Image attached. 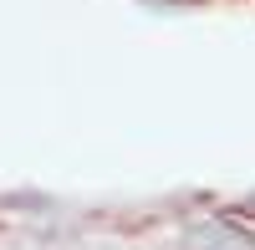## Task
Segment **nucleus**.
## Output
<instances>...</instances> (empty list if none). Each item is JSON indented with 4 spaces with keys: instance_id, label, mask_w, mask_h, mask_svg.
Listing matches in <instances>:
<instances>
[{
    "instance_id": "f257e3e1",
    "label": "nucleus",
    "mask_w": 255,
    "mask_h": 250,
    "mask_svg": "<svg viewBox=\"0 0 255 250\" xmlns=\"http://www.w3.org/2000/svg\"><path fill=\"white\" fill-rule=\"evenodd\" d=\"M250 204H255V199H250Z\"/></svg>"
}]
</instances>
